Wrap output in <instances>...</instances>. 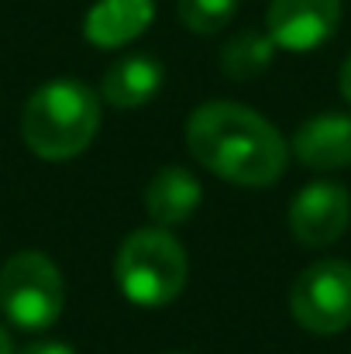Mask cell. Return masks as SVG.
<instances>
[{
  "mask_svg": "<svg viewBox=\"0 0 351 354\" xmlns=\"http://www.w3.org/2000/svg\"><path fill=\"white\" fill-rule=\"evenodd\" d=\"M186 148L214 176L251 189L272 186L289 158L282 134L262 114L231 100H210L190 114Z\"/></svg>",
  "mask_w": 351,
  "mask_h": 354,
  "instance_id": "6da1fadb",
  "label": "cell"
},
{
  "mask_svg": "<svg viewBox=\"0 0 351 354\" xmlns=\"http://www.w3.org/2000/svg\"><path fill=\"white\" fill-rule=\"evenodd\" d=\"M100 131V97L76 80L38 86L21 111V138L45 162H69Z\"/></svg>",
  "mask_w": 351,
  "mask_h": 354,
  "instance_id": "7a4b0ae2",
  "label": "cell"
},
{
  "mask_svg": "<svg viewBox=\"0 0 351 354\" xmlns=\"http://www.w3.org/2000/svg\"><path fill=\"white\" fill-rule=\"evenodd\" d=\"M190 275L186 251L165 227H141L120 241L114 258L117 289L124 292L127 303L159 310L169 306Z\"/></svg>",
  "mask_w": 351,
  "mask_h": 354,
  "instance_id": "3957f363",
  "label": "cell"
},
{
  "mask_svg": "<svg viewBox=\"0 0 351 354\" xmlns=\"http://www.w3.org/2000/svg\"><path fill=\"white\" fill-rule=\"evenodd\" d=\"M66 306L59 265L42 251H17L0 268V313L21 330H48Z\"/></svg>",
  "mask_w": 351,
  "mask_h": 354,
  "instance_id": "277c9868",
  "label": "cell"
},
{
  "mask_svg": "<svg viewBox=\"0 0 351 354\" xmlns=\"http://www.w3.org/2000/svg\"><path fill=\"white\" fill-rule=\"evenodd\" d=\"M289 310L310 334H341L351 327V265L331 258L303 268L293 282Z\"/></svg>",
  "mask_w": 351,
  "mask_h": 354,
  "instance_id": "5b68a950",
  "label": "cell"
},
{
  "mask_svg": "<svg viewBox=\"0 0 351 354\" xmlns=\"http://www.w3.org/2000/svg\"><path fill=\"white\" fill-rule=\"evenodd\" d=\"M351 196L341 183L317 179L293 196L289 207V231L307 248H327L348 231Z\"/></svg>",
  "mask_w": 351,
  "mask_h": 354,
  "instance_id": "8992f818",
  "label": "cell"
},
{
  "mask_svg": "<svg viewBox=\"0 0 351 354\" xmlns=\"http://www.w3.org/2000/svg\"><path fill=\"white\" fill-rule=\"evenodd\" d=\"M341 24V0H272L265 14V35L276 48L314 52Z\"/></svg>",
  "mask_w": 351,
  "mask_h": 354,
  "instance_id": "52a82bcc",
  "label": "cell"
},
{
  "mask_svg": "<svg viewBox=\"0 0 351 354\" xmlns=\"http://www.w3.org/2000/svg\"><path fill=\"white\" fill-rule=\"evenodd\" d=\"M293 155L307 169H348L351 165V118L345 114H321L296 127Z\"/></svg>",
  "mask_w": 351,
  "mask_h": 354,
  "instance_id": "ba28073f",
  "label": "cell"
},
{
  "mask_svg": "<svg viewBox=\"0 0 351 354\" xmlns=\"http://www.w3.org/2000/svg\"><path fill=\"white\" fill-rule=\"evenodd\" d=\"M204 200V189H200V179L179 165H165L152 176L148 189H145V210L148 217L155 221V227H179L186 224L197 207Z\"/></svg>",
  "mask_w": 351,
  "mask_h": 354,
  "instance_id": "9c48e42d",
  "label": "cell"
},
{
  "mask_svg": "<svg viewBox=\"0 0 351 354\" xmlns=\"http://www.w3.org/2000/svg\"><path fill=\"white\" fill-rule=\"evenodd\" d=\"M155 21V0H97L83 21V35L97 48L131 45Z\"/></svg>",
  "mask_w": 351,
  "mask_h": 354,
  "instance_id": "30bf717a",
  "label": "cell"
},
{
  "mask_svg": "<svg viewBox=\"0 0 351 354\" xmlns=\"http://www.w3.org/2000/svg\"><path fill=\"white\" fill-rule=\"evenodd\" d=\"M162 80H165V73L152 55H124L104 73L100 100L117 107V111L145 107L162 90Z\"/></svg>",
  "mask_w": 351,
  "mask_h": 354,
  "instance_id": "8fae6325",
  "label": "cell"
},
{
  "mask_svg": "<svg viewBox=\"0 0 351 354\" xmlns=\"http://www.w3.org/2000/svg\"><path fill=\"white\" fill-rule=\"evenodd\" d=\"M276 59V41L265 31H237L221 48V66L234 83L258 80Z\"/></svg>",
  "mask_w": 351,
  "mask_h": 354,
  "instance_id": "7c38bea8",
  "label": "cell"
},
{
  "mask_svg": "<svg viewBox=\"0 0 351 354\" xmlns=\"http://www.w3.org/2000/svg\"><path fill=\"white\" fill-rule=\"evenodd\" d=\"M237 7L241 0H179V21L197 35H217L234 21Z\"/></svg>",
  "mask_w": 351,
  "mask_h": 354,
  "instance_id": "4fadbf2b",
  "label": "cell"
},
{
  "mask_svg": "<svg viewBox=\"0 0 351 354\" xmlns=\"http://www.w3.org/2000/svg\"><path fill=\"white\" fill-rule=\"evenodd\" d=\"M14 354H76L69 344L62 341H38V344H28L24 351H14Z\"/></svg>",
  "mask_w": 351,
  "mask_h": 354,
  "instance_id": "5bb4252c",
  "label": "cell"
},
{
  "mask_svg": "<svg viewBox=\"0 0 351 354\" xmlns=\"http://www.w3.org/2000/svg\"><path fill=\"white\" fill-rule=\"evenodd\" d=\"M341 93H345V100L351 104V55L345 59V66H341Z\"/></svg>",
  "mask_w": 351,
  "mask_h": 354,
  "instance_id": "9a60e30c",
  "label": "cell"
},
{
  "mask_svg": "<svg viewBox=\"0 0 351 354\" xmlns=\"http://www.w3.org/2000/svg\"><path fill=\"white\" fill-rule=\"evenodd\" d=\"M0 354H14V344H10V334L0 327Z\"/></svg>",
  "mask_w": 351,
  "mask_h": 354,
  "instance_id": "2e32d148",
  "label": "cell"
}]
</instances>
